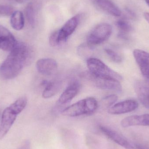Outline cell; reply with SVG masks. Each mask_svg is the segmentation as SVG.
Wrapping results in <instances>:
<instances>
[{"label":"cell","mask_w":149,"mask_h":149,"mask_svg":"<svg viewBox=\"0 0 149 149\" xmlns=\"http://www.w3.org/2000/svg\"><path fill=\"white\" fill-rule=\"evenodd\" d=\"M16 1L19 3H22L25 0H16Z\"/></svg>","instance_id":"4316f807"},{"label":"cell","mask_w":149,"mask_h":149,"mask_svg":"<svg viewBox=\"0 0 149 149\" xmlns=\"http://www.w3.org/2000/svg\"><path fill=\"white\" fill-rule=\"evenodd\" d=\"M116 25L119 31L118 36L121 38H127V35L132 31V26L125 20H118L116 22Z\"/></svg>","instance_id":"d6986e66"},{"label":"cell","mask_w":149,"mask_h":149,"mask_svg":"<svg viewBox=\"0 0 149 149\" xmlns=\"http://www.w3.org/2000/svg\"><path fill=\"white\" fill-rule=\"evenodd\" d=\"M146 2L147 3V4L148 5L149 7V0H145Z\"/></svg>","instance_id":"83f0119b"},{"label":"cell","mask_w":149,"mask_h":149,"mask_svg":"<svg viewBox=\"0 0 149 149\" xmlns=\"http://www.w3.org/2000/svg\"><path fill=\"white\" fill-rule=\"evenodd\" d=\"M112 26L107 23L96 26L90 32L87 38V44L91 47L101 44L109 38L112 33Z\"/></svg>","instance_id":"277c9868"},{"label":"cell","mask_w":149,"mask_h":149,"mask_svg":"<svg viewBox=\"0 0 149 149\" xmlns=\"http://www.w3.org/2000/svg\"><path fill=\"white\" fill-rule=\"evenodd\" d=\"M37 70L41 74L51 75L55 74L58 69L56 61L52 58H41L36 64Z\"/></svg>","instance_id":"8fae6325"},{"label":"cell","mask_w":149,"mask_h":149,"mask_svg":"<svg viewBox=\"0 0 149 149\" xmlns=\"http://www.w3.org/2000/svg\"><path fill=\"white\" fill-rule=\"evenodd\" d=\"M80 88V84L77 81L71 83L60 95L58 101V104L63 105L70 102L77 95Z\"/></svg>","instance_id":"9a60e30c"},{"label":"cell","mask_w":149,"mask_h":149,"mask_svg":"<svg viewBox=\"0 0 149 149\" xmlns=\"http://www.w3.org/2000/svg\"><path fill=\"white\" fill-rule=\"evenodd\" d=\"M50 45L55 47L60 44L58 37V30L54 31L51 35L49 39Z\"/></svg>","instance_id":"cb8c5ba5"},{"label":"cell","mask_w":149,"mask_h":149,"mask_svg":"<svg viewBox=\"0 0 149 149\" xmlns=\"http://www.w3.org/2000/svg\"><path fill=\"white\" fill-rule=\"evenodd\" d=\"M118 96L116 95L113 94L105 96L102 99V103L107 108H110L117 101Z\"/></svg>","instance_id":"603a6c76"},{"label":"cell","mask_w":149,"mask_h":149,"mask_svg":"<svg viewBox=\"0 0 149 149\" xmlns=\"http://www.w3.org/2000/svg\"><path fill=\"white\" fill-rule=\"evenodd\" d=\"M86 75L87 78L92 81L98 88L119 92H121L122 90L121 85L118 80L112 78L99 77L92 74L90 72Z\"/></svg>","instance_id":"5b68a950"},{"label":"cell","mask_w":149,"mask_h":149,"mask_svg":"<svg viewBox=\"0 0 149 149\" xmlns=\"http://www.w3.org/2000/svg\"><path fill=\"white\" fill-rule=\"evenodd\" d=\"M13 8L8 6H0V14L3 15H10L13 13Z\"/></svg>","instance_id":"d4e9b609"},{"label":"cell","mask_w":149,"mask_h":149,"mask_svg":"<svg viewBox=\"0 0 149 149\" xmlns=\"http://www.w3.org/2000/svg\"><path fill=\"white\" fill-rule=\"evenodd\" d=\"M98 108V102L93 97H88L67 107L62 111L63 115L77 117L94 113Z\"/></svg>","instance_id":"7a4b0ae2"},{"label":"cell","mask_w":149,"mask_h":149,"mask_svg":"<svg viewBox=\"0 0 149 149\" xmlns=\"http://www.w3.org/2000/svg\"><path fill=\"white\" fill-rule=\"evenodd\" d=\"M144 17L146 21L149 24V13L148 12H145V13H144Z\"/></svg>","instance_id":"484cf974"},{"label":"cell","mask_w":149,"mask_h":149,"mask_svg":"<svg viewBox=\"0 0 149 149\" xmlns=\"http://www.w3.org/2000/svg\"><path fill=\"white\" fill-rule=\"evenodd\" d=\"M133 55L142 74L149 84V53L136 49L133 52Z\"/></svg>","instance_id":"ba28073f"},{"label":"cell","mask_w":149,"mask_h":149,"mask_svg":"<svg viewBox=\"0 0 149 149\" xmlns=\"http://www.w3.org/2000/svg\"><path fill=\"white\" fill-rule=\"evenodd\" d=\"M100 130L107 137L124 148L137 149L127 138L115 130L104 126H100Z\"/></svg>","instance_id":"52a82bcc"},{"label":"cell","mask_w":149,"mask_h":149,"mask_svg":"<svg viewBox=\"0 0 149 149\" xmlns=\"http://www.w3.org/2000/svg\"><path fill=\"white\" fill-rule=\"evenodd\" d=\"M104 51L113 62L119 63L122 61V57L114 51L110 49L106 48L104 49Z\"/></svg>","instance_id":"7402d4cb"},{"label":"cell","mask_w":149,"mask_h":149,"mask_svg":"<svg viewBox=\"0 0 149 149\" xmlns=\"http://www.w3.org/2000/svg\"><path fill=\"white\" fill-rule=\"evenodd\" d=\"M80 16L76 15L69 19L63 27L58 30V37L60 44L65 42L74 32L79 22Z\"/></svg>","instance_id":"30bf717a"},{"label":"cell","mask_w":149,"mask_h":149,"mask_svg":"<svg viewBox=\"0 0 149 149\" xmlns=\"http://www.w3.org/2000/svg\"><path fill=\"white\" fill-rule=\"evenodd\" d=\"M17 42L10 31L0 25V49L10 51Z\"/></svg>","instance_id":"7c38bea8"},{"label":"cell","mask_w":149,"mask_h":149,"mask_svg":"<svg viewBox=\"0 0 149 149\" xmlns=\"http://www.w3.org/2000/svg\"><path fill=\"white\" fill-rule=\"evenodd\" d=\"M25 15L29 24L33 27L36 24V15L34 7L32 3H30L25 10Z\"/></svg>","instance_id":"44dd1931"},{"label":"cell","mask_w":149,"mask_h":149,"mask_svg":"<svg viewBox=\"0 0 149 149\" xmlns=\"http://www.w3.org/2000/svg\"><path fill=\"white\" fill-rule=\"evenodd\" d=\"M27 103V98L22 97L17 100L9 107L18 115L25 108Z\"/></svg>","instance_id":"ffe728a7"},{"label":"cell","mask_w":149,"mask_h":149,"mask_svg":"<svg viewBox=\"0 0 149 149\" xmlns=\"http://www.w3.org/2000/svg\"><path fill=\"white\" fill-rule=\"evenodd\" d=\"M138 107V103L133 100H126L112 106L109 108L108 113L112 115H120L132 112Z\"/></svg>","instance_id":"9c48e42d"},{"label":"cell","mask_w":149,"mask_h":149,"mask_svg":"<svg viewBox=\"0 0 149 149\" xmlns=\"http://www.w3.org/2000/svg\"><path fill=\"white\" fill-rule=\"evenodd\" d=\"M10 24L12 28L16 30H22L24 24V17L22 12L19 10L13 12L10 17Z\"/></svg>","instance_id":"ac0fdd59"},{"label":"cell","mask_w":149,"mask_h":149,"mask_svg":"<svg viewBox=\"0 0 149 149\" xmlns=\"http://www.w3.org/2000/svg\"><path fill=\"white\" fill-rule=\"evenodd\" d=\"M87 65L89 72L95 76L112 78L119 81L122 80L120 74L110 69L100 59L94 58H88Z\"/></svg>","instance_id":"3957f363"},{"label":"cell","mask_w":149,"mask_h":149,"mask_svg":"<svg viewBox=\"0 0 149 149\" xmlns=\"http://www.w3.org/2000/svg\"><path fill=\"white\" fill-rule=\"evenodd\" d=\"M100 9L115 17L120 16L121 11L111 0H91Z\"/></svg>","instance_id":"2e32d148"},{"label":"cell","mask_w":149,"mask_h":149,"mask_svg":"<svg viewBox=\"0 0 149 149\" xmlns=\"http://www.w3.org/2000/svg\"><path fill=\"white\" fill-rule=\"evenodd\" d=\"M121 125L124 128L133 126H149V114H144L128 116L121 121Z\"/></svg>","instance_id":"4fadbf2b"},{"label":"cell","mask_w":149,"mask_h":149,"mask_svg":"<svg viewBox=\"0 0 149 149\" xmlns=\"http://www.w3.org/2000/svg\"><path fill=\"white\" fill-rule=\"evenodd\" d=\"M61 86L62 83L59 81H49L43 92L42 97L45 99L51 98L58 93Z\"/></svg>","instance_id":"e0dca14e"},{"label":"cell","mask_w":149,"mask_h":149,"mask_svg":"<svg viewBox=\"0 0 149 149\" xmlns=\"http://www.w3.org/2000/svg\"><path fill=\"white\" fill-rule=\"evenodd\" d=\"M31 56L29 47L17 42L0 66V79L9 80L16 77L28 63Z\"/></svg>","instance_id":"6da1fadb"},{"label":"cell","mask_w":149,"mask_h":149,"mask_svg":"<svg viewBox=\"0 0 149 149\" xmlns=\"http://www.w3.org/2000/svg\"><path fill=\"white\" fill-rule=\"evenodd\" d=\"M18 115L10 107L5 109L2 115L0 124V140L9 131Z\"/></svg>","instance_id":"8992f818"},{"label":"cell","mask_w":149,"mask_h":149,"mask_svg":"<svg viewBox=\"0 0 149 149\" xmlns=\"http://www.w3.org/2000/svg\"><path fill=\"white\" fill-rule=\"evenodd\" d=\"M134 89L141 103L149 109V84L144 81H136L134 85Z\"/></svg>","instance_id":"5bb4252c"}]
</instances>
